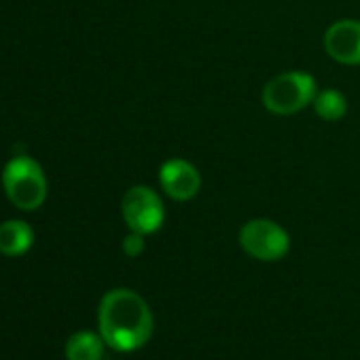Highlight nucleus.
<instances>
[{"instance_id":"nucleus-1","label":"nucleus","mask_w":360,"mask_h":360,"mask_svg":"<svg viewBox=\"0 0 360 360\" xmlns=\"http://www.w3.org/2000/svg\"><path fill=\"white\" fill-rule=\"evenodd\" d=\"M98 326L108 347L134 352L150 339L155 322L150 307L138 292L129 288H115L100 301Z\"/></svg>"},{"instance_id":"nucleus-8","label":"nucleus","mask_w":360,"mask_h":360,"mask_svg":"<svg viewBox=\"0 0 360 360\" xmlns=\"http://www.w3.org/2000/svg\"><path fill=\"white\" fill-rule=\"evenodd\" d=\"M34 244V231L24 221H7L0 225V255L20 257Z\"/></svg>"},{"instance_id":"nucleus-3","label":"nucleus","mask_w":360,"mask_h":360,"mask_svg":"<svg viewBox=\"0 0 360 360\" xmlns=\"http://www.w3.org/2000/svg\"><path fill=\"white\" fill-rule=\"evenodd\" d=\"M318 94L316 79L307 72L290 70L274 77L263 87V106L271 115L288 117L314 102Z\"/></svg>"},{"instance_id":"nucleus-2","label":"nucleus","mask_w":360,"mask_h":360,"mask_svg":"<svg viewBox=\"0 0 360 360\" xmlns=\"http://www.w3.org/2000/svg\"><path fill=\"white\" fill-rule=\"evenodd\" d=\"M3 187L9 202L20 210H37L47 200V178L43 167L28 155L13 157L3 172Z\"/></svg>"},{"instance_id":"nucleus-6","label":"nucleus","mask_w":360,"mask_h":360,"mask_svg":"<svg viewBox=\"0 0 360 360\" xmlns=\"http://www.w3.org/2000/svg\"><path fill=\"white\" fill-rule=\"evenodd\" d=\"M159 185L174 202H189L202 189V174L191 161L174 157L159 167Z\"/></svg>"},{"instance_id":"nucleus-4","label":"nucleus","mask_w":360,"mask_h":360,"mask_svg":"<svg viewBox=\"0 0 360 360\" xmlns=\"http://www.w3.org/2000/svg\"><path fill=\"white\" fill-rule=\"evenodd\" d=\"M121 214L129 231L142 236L159 231L165 221V208L161 198L146 185H136L125 191L121 200Z\"/></svg>"},{"instance_id":"nucleus-10","label":"nucleus","mask_w":360,"mask_h":360,"mask_svg":"<svg viewBox=\"0 0 360 360\" xmlns=\"http://www.w3.org/2000/svg\"><path fill=\"white\" fill-rule=\"evenodd\" d=\"M311 106H314L316 115L322 121H339L347 112V100L337 89H322V91H318L314 102H311Z\"/></svg>"},{"instance_id":"nucleus-7","label":"nucleus","mask_w":360,"mask_h":360,"mask_svg":"<svg viewBox=\"0 0 360 360\" xmlns=\"http://www.w3.org/2000/svg\"><path fill=\"white\" fill-rule=\"evenodd\" d=\"M324 51L330 60L358 66L360 64V22L356 20H339L328 26L324 32Z\"/></svg>"},{"instance_id":"nucleus-5","label":"nucleus","mask_w":360,"mask_h":360,"mask_svg":"<svg viewBox=\"0 0 360 360\" xmlns=\"http://www.w3.org/2000/svg\"><path fill=\"white\" fill-rule=\"evenodd\" d=\"M240 246L257 261H280L290 248V238L284 227L269 219H252L240 229Z\"/></svg>"},{"instance_id":"nucleus-9","label":"nucleus","mask_w":360,"mask_h":360,"mask_svg":"<svg viewBox=\"0 0 360 360\" xmlns=\"http://www.w3.org/2000/svg\"><path fill=\"white\" fill-rule=\"evenodd\" d=\"M104 354V339L91 330H79L66 341L68 360H100Z\"/></svg>"},{"instance_id":"nucleus-11","label":"nucleus","mask_w":360,"mask_h":360,"mask_svg":"<svg viewBox=\"0 0 360 360\" xmlns=\"http://www.w3.org/2000/svg\"><path fill=\"white\" fill-rule=\"evenodd\" d=\"M142 250H144V236L136 233V231H129L123 238V252L127 257H138V255H142Z\"/></svg>"}]
</instances>
